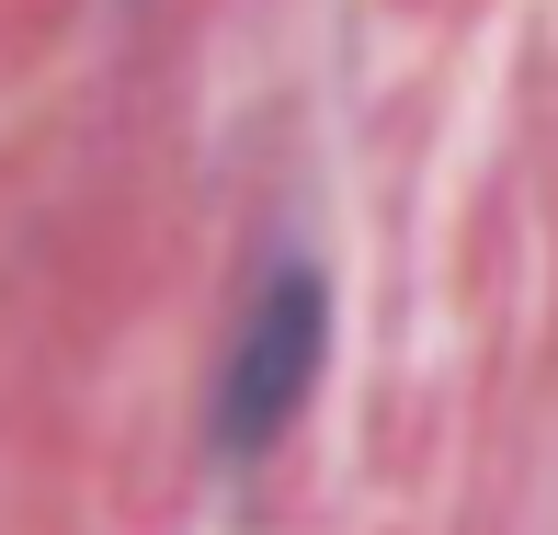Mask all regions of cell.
<instances>
[{
  "label": "cell",
  "instance_id": "1",
  "mask_svg": "<svg viewBox=\"0 0 558 535\" xmlns=\"http://www.w3.org/2000/svg\"><path fill=\"white\" fill-rule=\"evenodd\" d=\"M308 342H319V296H308V273H286L274 308H263V342H251V365H240V433L286 422L296 376H308Z\"/></svg>",
  "mask_w": 558,
  "mask_h": 535
}]
</instances>
